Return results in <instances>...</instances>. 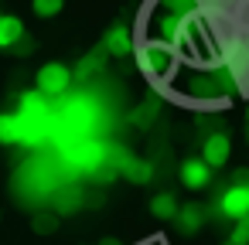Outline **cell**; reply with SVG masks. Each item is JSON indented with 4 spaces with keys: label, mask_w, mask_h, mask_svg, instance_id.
Segmentation results:
<instances>
[{
    "label": "cell",
    "mask_w": 249,
    "mask_h": 245,
    "mask_svg": "<svg viewBox=\"0 0 249 245\" xmlns=\"http://www.w3.org/2000/svg\"><path fill=\"white\" fill-rule=\"evenodd\" d=\"M62 7H65V0H31V11L38 17H55V14H62Z\"/></svg>",
    "instance_id": "ffe728a7"
},
{
    "label": "cell",
    "mask_w": 249,
    "mask_h": 245,
    "mask_svg": "<svg viewBox=\"0 0 249 245\" xmlns=\"http://www.w3.org/2000/svg\"><path fill=\"white\" fill-rule=\"evenodd\" d=\"M150 214H154V218H164V221H174V214H178L174 194H167V191L154 194V197H150Z\"/></svg>",
    "instance_id": "5bb4252c"
},
{
    "label": "cell",
    "mask_w": 249,
    "mask_h": 245,
    "mask_svg": "<svg viewBox=\"0 0 249 245\" xmlns=\"http://www.w3.org/2000/svg\"><path fill=\"white\" fill-rule=\"evenodd\" d=\"M103 58H106V51H96V55H86V58H82V65H79V68L72 72V82H75V79H79V82H86L89 75H96V72L103 68Z\"/></svg>",
    "instance_id": "e0dca14e"
},
{
    "label": "cell",
    "mask_w": 249,
    "mask_h": 245,
    "mask_svg": "<svg viewBox=\"0 0 249 245\" xmlns=\"http://www.w3.org/2000/svg\"><path fill=\"white\" fill-rule=\"evenodd\" d=\"M58 153H62V163H65L72 174H92V170L106 160V143L89 133V136H79V140L65 143Z\"/></svg>",
    "instance_id": "6da1fadb"
},
{
    "label": "cell",
    "mask_w": 249,
    "mask_h": 245,
    "mask_svg": "<svg viewBox=\"0 0 249 245\" xmlns=\"http://www.w3.org/2000/svg\"><path fill=\"white\" fill-rule=\"evenodd\" d=\"M113 167H116V174H123V177H126V180H133V184H147V180L154 177V167H150L147 160L133 157L130 150H116Z\"/></svg>",
    "instance_id": "52a82bcc"
},
{
    "label": "cell",
    "mask_w": 249,
    "mask_h": 245,
    "mask_svg": "<svg viewBox=\"0 0 249 245\" xmlns=\"http://www.w3.org/2000/svg\"><path fill=\"white\" fill-rule=\"evenodd\" d=\"M232 157V136L229 133H212L205 143H201V160L215 170V167H225Z\"/></svg>",
    "instance_id": "ba28073f"
},
{
    "label": "cell",
    "mask_w": 249,
    "mask_h": 245,
    "mask_svg": "<svg viewBox=\"0 0 249 245\" xmlns=\"http://www.w3.org/2000/svg\"><path fill=\"white\" fill-rule=\"evenodd\" d=\"M52 140V119H31V116H21L18 113V143L21 147H45Z\"/></svg>",
    "instance_id": "5b68a950"
},
{
    "label": "cell",
    "mask_w": 249,
    "mask_h": 245,
    "mask_svg": "<svg viewBox=\"0 0 249 245\" xmlns=\"http://www.w3.org/2000/svg\"><path fill=\"white\" fill-rule=\"evenodd\" d=\"M24 41V24L14 14H0V48H18Z\"/></svg>",
    "instance_id": "7c38bea8"
},
{
    "label": "cell",
    "mask_w": 249,
    "mask_h": 245,
    "mask_svg": "<svg viewBox=\"0 0 249 245\" xmlns=\"http://www.w3.org/2000/svg\"><path fill=\"white\" fill-rule=\"evenodd\" d=\"M246 123H249V106H246Z\"/></svg>",
    "instance_id": "cb8c5ba5"
},
{
    "label": "cell",
    "mask_w": 249,
    "mask_h": 245,
    "mask_svg": "<svg viewBox=\"0 0 249 245\" xmlns=\"http://www.w3.org/2000/svg\"><path fill=\"white\" fill-rule=\"evenodd\" d=\"M157 113H160V99H157V96H147V99L133 109V123H137V126H150V123L157 119Z\"/></svg>",
    "instance_id": "9a60e30c"
},
{
    "label": "cell",
    "mask_w": 249,
    "mask_h": 245,
    "mask_svg": "<svg viewBox=\"0 0 249 245\" xmlns=\"http://www.w3.org/2000/svg\"><path fill=\"white\" fill-rule=\"evenodd\" d=\"M178 177H181V184H184L188 191H201V187H208V180H212V167H208L201 157H188V160L181 163Z\"/></svg>",
    "instance_id": "9c48e42d"
},
{
    "label": "cell",
    "mask_w": 249,
    "mask_h": 245,
    "mask_svg": "<svg viewBox=\"0 0 249 245\" xmlns=\"http://www.w3.org/2000/svg\"><path fill=\"white\" fill-rule=\"evenodd\" d=\"M0 147H18V113H0Z\"/></svg>",
    "instance_id": "2e32d148"
},
{
    "label": "cell",
    "mask_w": 249,
    "mask_h": 245,
    "mask_svg": "<svg viewBox=\"0 0 249 245\" xmlns=\"http://www.w3.org/2000/svg\"><path fill=\"white\" fill-rule=\"evenodd\" d=\"M31 228H35L38 235H52V231L58 228V218H55V214H35Z\"/></svg>",
    "instance_id": "44dd1931"
},
{
    "label": "cell",
    "mask_w": 249,
    "mask_h": 245,
    "mask_svg": "<svg viewBox=\"0 0 249 245\" xmlns=\"http://www.w3.org/2000/svg\"><path fill=\"white\" fill-rule=\"evenodd\" d=\"M218 214L229 218V221L246 218V214H249V184H242V180L229 184V187L222 191V197H218Z\"/></svg>",
    "instance_id": "277c9868"
},
{
    "label": "cell",
    "mask_w": 249,
    "mask_h": 245,
    "mask_svg": "<svg viewBox=\"0 0 249 245\" xmlns=\"http://www.w3.org/2000/svg\"><path fill=\"white\" fill-rule=\"evenodd\" d=\"M242 89L249 92V68H246V75H242Z\"/></svg>",
    "instance_id": "7402d4cb"
},
{
    "label": "cell",
    "mask_w": 249,
    "mask_h": 245,
    "mask_svg": "<svg viewBox=\"0 0 249 245\" xmlns=\"http://www.w3.org/2000/svg\"><path fill=\"white\" fill-rule=\"evenodd\" d=\"M103 51L113 55V58H123V55H133V38H130V28L126 24H113L103 38Z\"/></svg>",
    "instance_id": "30bf717a"
},
{
    "label": "cell",
    "mask_w": 249,
    "mask_h": 245,
    "mask_svg": "<svg viewBox=\"0 0 249 245\" xmlns=\"http://www.w3.org/2000/svg\"><path fill=\"white\" fill-rule=\"evenodd\" d=\"M79 204H82V191H79V187H58V194H55V208H58V211L69 214V211H75Z\"/></svg>",
    "instance_id": "ac0fdd59"
},
{
    "label": "cell",
    "mask_w": 249,
    "mask_h": 245,
    "mask_svg": "<svg viewBox=\"0 0 249 245\" xmlns=\"http://www.w3.org/2000/svg\"><path fill=\"white\" fill-rule=\"evenodd\" d=\"M103 245H120V242L116 238H103Z\"/></svg>",
    "instance_id": "603a6c76"
},
{
    "label": "cell",
    "mask_w": 249,
    "mask_h": 245,
    "mask_svg": "<svg viewBox=\"0 0 249 245\" xmlns=\"http://www.w3.org/2000/svg\"><path fill=\"white\" fill-rule=\"evenodd\" d=\"M174 225L181 228V235H195V231H201V225H205V211H201V204H178Z\"/></svg>",
    "instance_id": "8fae6325"
},
{
    "label": "cell",
    "mask_w": 249,
    "mask_h": 245,
    "mask_svg": "<svg viewBox=\"0 0 249 245\" xmlns=\"http://www.w3.org/2000/svg\"><path fill=\"white\" fill-rule=\"evenodd\" d=\"M133 55H137V68H140L147 79H167V75L174 72V65H178V51H174L167 41H160V38L137 45Z\"/></svg>",
    "instance_id": "7a4b0ae2"
},
{
    "label": "cell",
    "mask_w": 249,
    "mask_h": 245,
    "mask_svg": "<svg viewBox=\"0 0 249 245\" xmlns=\"http://www.w3.org/2000/svg\"><path fill=\"white\" fill-rule=\"evenodd\" d=\"M38 92L45 99H55V96H65L72 89V68H65L62 62H48L38 68Z\"/></svg>",
    "instance_id": "3957f363"
},
{
    "label": "cell",
    "mask_w": 249,
    "mask_h": 245,
    "mask_svg": "<svg viewBox=\"0 0 249 245\" xmlns=\"http://www.w3.org/2000/svg\"><path fill=\"white\" fill-rule=\"evenodd\" d=\"M21 116H31V119H52V106H48V99L35 89V92H24L21 96V109H18Z\"/></svg>",
    "instance_id": "4fadbf2b"
},
{
    "label": "cell",
    "mask_w": 249,
    "mask_h": 245,
    "mask_svg": "<svg viewBox=\"0 0 249 245\" xmlns=\"http://www.w3.org/2000/svg\"><path fill=\"white\" fill-rule=\"evenodd\" d=\"M225 245H249V214L232 221V231H229V242Z\"/></svg>",
    "instance_id": "d6986e66"
},
{
    "label": "cell",
    "mask_w": 249,
    "mask_h": 245,
    "mask_svg": "<svg viewBox=\"0 0 249 245\" xmlns=\"http://www.w3.org/2000/svg\"><path fill=\"white\" fill-rule=\"evenodd\" d=\"M191 34H195V24H191L184 14H167V17L160 21V41H167L174 51L184 48V45L191 41Z\"/></svg>",
    "instance_id": "8992f818"
},
{
    "label": "cell",
    "mask_w": 249,
    "mask_h": 245,
    "mask_svg": "<svg viewBox=\"0 0 249 245\" xmlns=\"http://www.w3.org/2000/svg\"><path fill=\"white\" fill-rule=\"evenodd\" d=\"M246 143H249V133H246Z\"/></svg>",
    "instance_id": "d4e9b609"
}]
</instances>
